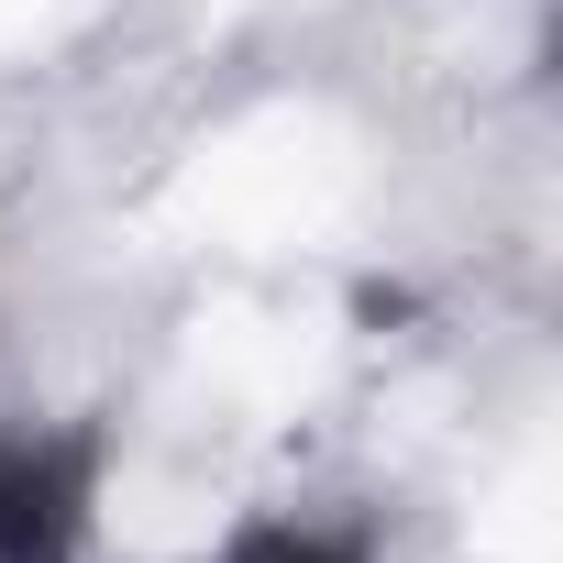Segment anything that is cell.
I'll use <instances>...</instances> for the list:
<instances>
[{
	"mask_svg": "<svg viewBox=\"0 0 563 563\" xmlns=\"http://www.w3.org/2000/svg\"><path fill=\"white\" fill-rule=\"evenodd\" d=\"M78 541V453L0 442V563H67Z\"/></svg>",
	"mask_w": 563,
	"mask_h": 563,
	"instance_id": "cell-1",
	"label": "cell"
},
{
	"mask_svg": "<svg viewBox=\"0 0 563 563\" xmlns=\"http://www.w3.org/2000/svg\"><path fill=\"white\" fill-rule=\"evenodd\" d=\"M232 563H365L354 541H310V530H254V541H232Z\"/></svg>",
	"mask_w": 563,
	"mask_h": 563,
	"instance_id": "cell-2",
	"label": "cell"
}]
</instances>
